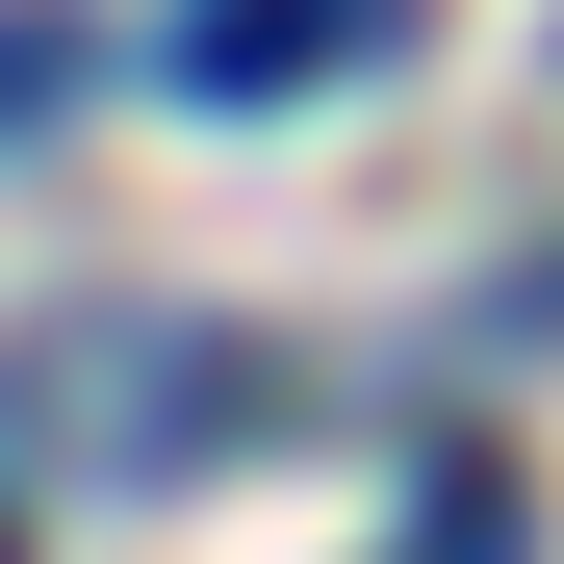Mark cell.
<instances>
[{"instance_id": "2", "label": "cell", "mask_w": 564, "mask_h": 564, "mask_svg": "<svg viewBox=\"0 0 564 564\" xmlns=\"http://www.w3.org/2000/svg\"><path fill=\"white\" fill-rule=\"evenodd\" d=\"M77 104V26H52V0H0V129H52Z\"/></svg>"}, {"instance_id": "1", "label": "cell", "mask_w": 564, "mask_h": 564, "mask_svg": "<svg viewBox=\"0 0 564 564\" xmlns=\"http://www.w3.org/2000/svg\"><path fill=\"white\" fill-rule=\"evenodd\" d=\"M411 26H436V0H180L154 52H180V104H231V129H257V104H308V77L411 52Z\"/></svg>"}]
</instances>
